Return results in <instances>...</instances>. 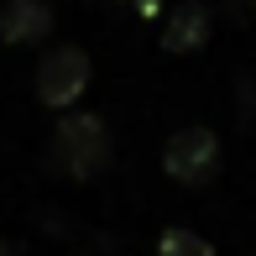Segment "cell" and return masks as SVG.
I'll use <instances>...</instances> for the list:
<instances>
[{
  "instance_id": "1",
  "label": "cell",
  "mask_w": 256,
  "mask_h": 256,
  "mask_svg": "<svg viewBox=\"0 0 256 256\" xmlns=\"http://www.w3.org/2000/svg\"><path fill=\"white\" fill-rule=\"evenodd\" d=\"M48 162L74 183H94L110 168V126L100 115H89V110H68L58 120V131H52Z\"/></svg>"
},
{
  "instance_id": "2",
  "label": "cell",
  "mask_w": 256,
  "mask_h": 256,
  "mask_svg": "<svg viewBox=\"0 0 256 256\" xmlns=\"http://www.w3.org/2000/svg\"><path fill=\"white\" fill-rule=\"evenodd\" d=\"M220 136L209 131V126H183V131L168 136V146H162V172H168L172 183H183V188H204V183L220 178Z\"/></svg>"
},
{
  "instance_id": "3",
  "label": "cell",
  "mask_w": 256,
  "mask_h": 256,
  "mask_svg": "<svg viewBox=\"0 0 256 256\" xmlns=\"http://www.w3.org/2000/svg\"><path fill=\"white\" fill-rule=\"evenodd\" d=\"M89 78H94V63L84 48H48L37 63V100L48 110H74L84 100Z\"/></svg>"
},
{
  "instance_id": "4",
  "label": "cell",
  "mask_w": 256,
  "mask_h": 256,
  "mask_svg": "<svg viewBox=\"0 0 256 256\" xmlns=\"http://www.w3.org/2000/svg\"><path fill=\"white\" fill-rule=\"evenodd\" d=\"M52 37V6L48 0H0V42L37 48Z\"/></svg>"
},
{
  "instance_id": "5",
  "label": "cell",
  "mask_w": 256,
  "mask_h": 256,
  "mask_svg": "<svg viewBox=\"0 0 256 256\" xmlns=\"http://www.w3.org/2000/svg\"><path fill=\"white\" fill-rule=\"evenodd\" d=\"M209 32H214L209 6L183 0V6H172L168 21H162V48H168V52H199L204 42H209Z\"/></svg>"
},
{
  "instance_id": "6",
  "label": "cell",
  "mask_w": 256,
  "mask_h": 256,
  "mask_svg": "<svg viewBox=\"0 0 256 256\" xmlns=\"http://www.w3.org/2000/svg\"><path fill=\"white\" fill-rule=\"evenodd\" d=\"M157 256H214V246H209L204 236H194V230H162V240H157Z\"/></svg>"
},
{
  "instance_id": "7",
  "label": "cell",
  "mask_w": 256,
  "mask_h": 256,
  "mask_svg": "<svg viewBox=\"0 0 256 256\" xmlns=\"http://www.w3.org/2000/svg\"><path fill=\"white\" fill-rule=\"evenodd\" d=\"M104 6H126V10H142V16H152L157 0H104Z\"/></svg>"
},
{
  "instance_id": "8",
  "label": "cell",
  "mask_w": 256,
  "mask_h": 256,
  "mask_svg": "<svg viewBox=\"0 0 256 256\" xmlns=\"http://www.w3.org/2000/svg\"><path fill=\"white\" fill-rule=\"evenodd\" d=\"M230 10H240L246 21H256V0H230Z\"/></svg>"
},
{
  "instance_id": "9",
  "label": "cell",
  "mask_w": 256,
  "mask_h": 256,
  "mask_svg": "<svg viewBox=\"0 0 256 256\" xmlns=\"http://www.w3.org/2000/svg\"><path fill=\"white\" fill-rule=\"evenodd\" d=\"M0 256H21V246L16 240H0Z\"/></svg>"
}]
</instances>
